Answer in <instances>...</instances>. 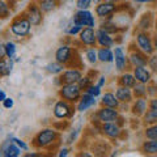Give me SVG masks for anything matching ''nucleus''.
Here are the masks:
<instances>
[{
    "label": "nucleus",
    "mask_w": 157,
    "mask_h": 157,
    "mask_svg": "<svg viewBox=\"0 0 157 157\" xmlns=\"http://www.w3.org/2000/svg\"><path fill=\"white\" fill-rule=\"evenodd\" d=\"M59 139H60L59 131L47 127L37 132L36 136L33 137L32 145L36 149H51L54 148V145L59 143Z\"/></svg>",
    "instance_id": "obj_1"
},
{
    "label": "nucleus",
    "mask_w": 157,
    "mask_h": 157,
    "mask_svg": "<svg viewBox=\"0 0 157 157\" xmlns=\"http://www.w3.org/2000/svg\"><path fill=\"white\" fill-rule=\"evenodd\" d=\"M32 24L28 20V17L24 13L18 14V16L14 17L11 21V25H9V30L13 36H16L17 38H25L30 34L32 30Z\"/></svg>",
    "instance_id": "obj_2"
},
{
    "label": "nucleus",
    "mask_w": 157,
    "mask_h": 157,
    "mask_svg": "<svg viewBox=\"0 0 157 157\" xmlns=\"http://www.w3.org/2000/svg\"><path fill=\"white\" fill-rule=\"evenodd\" d=\"M58 96L62 100H66L71 104H77L78 100L82 96V90L78 86L77 82H71V84H62L59 86Z\"/></svg>",
    "instance_id": "obj_3"
},
{
    "label": "nucleus",
    "mask_w": 157,
    "mask_h": 157,
    "mask_svg": "<svg viewBox=\"0 0 157 157\" xmlns=\"http://www.w3.org/2000/svg\"><path fill=\"white\" fill-rule=\"evenodd\" d=\"M77 111V109L75 107V104H71L66 100H59L54 104V107H52V113H54V117L56 119H71V118L75 115V113Z\"/></svg>",
    "instance_id": "obj_4"
},
{
    "label": "nucleus",
    "mask_w": 157,
    "mask_h": 157,
    "mask_svg": "<svg viewBox=\"0 0 157 157\" xmlns=\"http://www.w3.org/2000/svg\"><path fill=\"white\" fill-rule=\"evenodd\" d=\"M136 47L139 48L140 51H143L147 55H151V54L155 52L153 48V41H152V36L149 34V32H140L137 30L135 33V39H134Z\"/></svg>",
    "instance_id": "obj_5"
},
{
    "label": "nucleus",
    "mask_w": 157,
    "mask_h": 157,
    "mask_svg": "<svg viewBox=\"0 0 157 157\" xmlns=\"http://www.w3.org/2000/svg\"><path fill=\"white\" fill-rule=\"evenodd\" d=\"M76 58V51L72 48V46L70 45H60L56 51H55V60L64 64L66 67H73L72 60H75Z\"/></svg>",
    "instance_id": "obj_6"
},
{
    "label": "nucleus",
    "mask_w": 157,
    "mask_h": 157,
    "mask_svg": "<svg viewBox=\"0 0 157 157\" xmlns=\"http://www.w3.org/2000/svg\"><path fill=\"white\" fill-rule=\"evenodd\" d=\"M72 22L81 28H96V17L89 9H77Z\"/></svg>",
    "instance_id": "obj_7"
},
{
    "label": "nucleus",
    "mask_w": 157,
    "mask_h": 157,
    "mask_svg": "<svg viewBox=\"0 0 157 157\" xmlns=\"http://www.w3.org/2000/svg\"><path fill=\"white\" fill-rule=\"evenodd\" d=\"M22 13L28 17V20L30 21V24L33 26H39L43 22V14L45 13L41 11V8H39V6L37 4L36 0L28 4L25 11H24Z\"/></svg>",
    "instance_id": "obj_8"
},
{
    "label": "nucleus",
    "mask_w": 157,
    "mask_h": 157,
    "mask_svg": "<svg viewBox=\"0 0 157 157\" xmlns=\"http://www.w3.org/2000/svg\"><path fill=\"white\" fill-rule=\"evenodd\" d=\"M119 110L114 109V107H107V106H102L100 107L96 114V122L97 123H106V122H117V119L119 118Z\"/></svg>",
    "instance_id": "obj_9"
},
{
    "label": "nucleus",
    "mask_w": 157,
    "mask_h": 157,
    "mask_svg": "<svg viewBox=\"0 0 157 157\" xmlns=\"http://www.w3.org/2000/svg\"><path fill=\"white\" fill-rule=\"evenodd\" d=\"M119 9V4H113V3H106V2H100L96 4L94 13L98 18L105 20V18H111L114 13L118 12Z\"/></svg>",
    "instance_id": "obj_10"
},
{
    "label": "nucleus",
    "mask_w": 157,
    "mask_h": 157,
    "mask_svg": "<svg viewBox=\"0 0 157 157\" xmlns=\"http://www.w3.org/2000/svg\"><path fill=\"white\" fill-rule=\"evenodd\" d=\"M82 77V72L77 67H68V70H64L58 77L59 84H71V82H78Z\"/></svg>",
    "instance_id": "obj_11"
},
{
    "label": "nucleus",
    "mask_w": 157,
    "mask_h": 157,
    "mask_svg": "<svg viewBox=\"0 0 157 157\" xmlns=\"http://www.w3.org/2000/svg\"><path fill=\"white\" fill-rule=\"evenodd\" d=\"M127 56H128V64L132 68L148 64V55L144 54L143 51H140L137 47L131 46L130 47V52L127 54Z\"/></svg>",
    "instance_id": "obj_12"
},
{
    "label": "nucleus",
    "mask_w": 157,
    "mask_h": 157,
    "mask_svg": "<svg viewBox=\"0 0 157 157\" xmlns=\"http://www.w3.org/2000/svg\"><path fill=\"white\" fill-rule=\"evenodd\" d=\"M100 131L109 139H118L122 135V126H119L117 122H106L100 124Z\"/></svg>",
    "instance_id": "obj_13"
},
{
    "label": "nucleus",
    "mask_w": 157,
    "mask_h": 157,
    "mask_svg": "<svg viewBox=\"0 0 157 157\" xmlns=\"http://www.w3.org/2000/svg\"><path fill=\"white\" fill-rule=\"evenodd\" d=\"M80 43L85 47H94L97 45V37H96V29L94 28H82L80 34H78Z\"/></svg>",
    "instance_id": "obj_14"
},
{
    "label": "nucleus",
    "mask_w": 157,
    "mask_h": 157,
    "mask_svg": "<svg viewBox=\"0 0 157 157\" xmlns=\"http://www.w3.org/2000/svg\"><path fill=\"white\" fill-rule=\"evenodd\" d=\"M113 51H114V64L117 71L124 72L127 70V66H128V56H127L126 51L121 46H115Z\"/></svg>",
    "instance_id": "obj_15"
},
{
    "label": "nucleus",
    "mask_w": 157,
    "mask_h": 157,
    "mask_svg": "<svg viewBox=\"0 0 157 157\" xmlns=\"http://www.w3.org/2000/svg\"><path fill=\"white\" fill-rule=\"evenodd\" d=\"M22 149L12 140V137L9 140H6L0 145V156L3 157H18L21 155Z\"/></svg>",
    "instance_id": "obj_16"
},
{
    "label": "nucleus",
    "mask_w": 157,
    "mask_h": 157,
    "mask_svg": "<svg viewBox=\"0 0 157 157\" xmlns=\"http://www.w3.org/2000/svg\"><path fill=\"white\" fill-rule=\"evenodd\" d=\"M147 110H148V101H147V97L135 98V100L131 102L130 111L132 113L134 117H136V118L143 117Z\"/></svg>",
    "instance_id": "obj_17"
},
{
    "label": "nucleus",
    "mask_w": 157,
    "mask_h": 157,
    "mask_svg": "<svg viewBox=\"0 0 157 157\" xmlns=\"http://www.w3.org/2000/svg\"><path fill=\"white\" fill-rule=\"evenodd\" d=\"M132 73L136 78V82H141V84H149L152 81V71L147 66H139L132 68Z\"/></svg>",
    "instance_id": "obj_18"
},
{
    "label": "nucleus",
    "mask_w": 157,
    "mask_h": 157,
    "mask_svg": "<svg viewBox=\"0 0 157 157\" xmlns=\"http://www.w3.org/2000/svg\"><path fill=\"white\" fill-rule=\"evenodd\" d=\"M96 37L97 45H100V47H113L115 45V39L113 37V34L107 33L102 28L96 29Z\"/></svg>",
    "instance_id": "obj_19"
},
{
    "label": "nucleus",
    "mask_w": 157,
    "mask_h": 157,
    "mask_svg": "<svg viewBox=\"0 0 157 157\" xmlns=\"http://www.w3.org/2000/svg\"><path fill=\"white\" fill-rule=\"evenodd\" d=\"M96 104H97V100H96L94 96H92V94H89V93H86V92H82L81 98L76 104V109H77V111L84 113L86 110H89L90 107H93Z\"/></svg>",
    "instance_id": "obj_20"
},
{
    "label": "nucleus",
    "mask_w": 157,
    "mask_h": 157,
    "mask_svg": "<svg viewBox=\"0 0 157 157\" xmlns=\"http://www.w3.org/2000/svg\"><path fill=\"white\" fill-rule=\"evenodd\" d=\"M155 26V17L152 12H145L140 16L139 21L136 24V29L140 32H149L151 28Z\"/></svg>",
    "instance_id": "obj_21"
},
{
    "label": "nucleus",
    "mask_w": 157,
    "mask_h": 157,
    "mask_svg": "<svg viewBox=\"0 0 157 157\" xmlns=\"http://www.w3.org/2000/svg\"><path fill=\"white\" fill-rule=\"evenodd\" d=\"M115 96H117L118 100H119V102H123V104H131L135 98L131 88H127V86H123V85L117 86Z\"/></svg>",
    "instance_id": "obj_22"
},
{
    "label": "nucleus",
    "mask_w": 157,
    "mask_h": 157,
    "mask_svg": "<svg viewBox=\"0 0 157 157\" xmlns=\"http://www.w3.org/2000/svg\"><path fill=\"white\" fill-rule=\"evenodd\" d=\"M101 105L102 106H107V107H114V109H118L121 105L119 100L117 98L115 93L113 92H105L101 97Z\"/></svg>",
    "instance_id": "obj_23"
},
{
    "label": "nucleus",
    "mask_w": 157,
    "mask_h": 157,
    "mask_svg": "<svg viewBox=\"0 0 157 157\" xmlns=\"http://www.w3.org/2000/svg\"><path fill=\"white\" fill-rule=\"evenodd\" d=\"M140 151L147 156H157V139H145Z\"/></svg>",
    "instance_id": "obj_24"
},
{
    "label": "nucleus",
    "mask_w": 157,
    "mask_h": 157,
    "mask_svg": "<svg viewBox=\"0 0 157 157\" xmlns=\"http://www.w3.org/2000/svg\"><path fill=\"white\" fill-rule=\"evenodd\" d=\"M98 62L101 63H114V51L111 47H100L97 50Z\"/></svg>",
    "instance_id": "obj_25"
},
{
    "label": "nucleus",
    "mask_w": 157,
    "mask_h": 157,
    "mask_svg": "<svg viewBox=\"0 0 157 157\" xmlns=\"http://www.w3.org/2000/svg\"><path fill=\"white\" fill-rule=\"evenodd\" d=\"M109 151H110V145L105 140H97L92 145L93 156H106Z\"/></svg>",
    "instance_id": "obj_26"
},
{
    "label": "nucleus",
    "mask_w": 157,
    "mask_h": 157,
    "mask_svg": "<svg viewBox=\"0 0 157 157\" xmlns=\"http://www.w3.org/2000/svg\"><path fill=\"white\" fill-rule=\"evenodd\" d=\"M43 13H50L59 7V0H36Z\"/></svg>",
    "instance_id": "obj_27"
},
{
    "label": "nucleus",
    "mask_w": 157,
    "mask_h": 157,
    "mask_svg": "<svg viewBox=\"0 0 157 157\" xmlns=\"http://www.w3.org/2000/svg\"><path fill=\"white\" fill-rule=\"evenodd\" d=\"M136 84V78L134 76V73L132 72H122V75L119 76L118 78V85H123V86H127V88H131Z\"/></svg>",
    "instance_id": "obj_28"
},
{
    "label": "nucleus",
    "mask_w": 157,
    "mask_h": 157,
    "mask_svg": "<svg viewBox=\"0 0 157 157\" xmlns=\"http://www.w3.org/2000/svg\"><path fill=\"white\" fill-rule=\"evenodd\" d=\"M13 64L14 60L9 58L0 59V77H7L11 75V72L13 71Z\"/></svg>",
    "instance_id": "obj_29"
},
{
    "label": "nucleus",
    "mask_w": 157,
    "mask_h": 157,
    "mask_svg": "<svg viewBox=\"0 0 157 157\" xmlns=\"http://www.w3.org/2000/svg\"><path fill=\"white\" fill-rule=\"evenodd\" d=\"M64 70H66V66L62 64V63H59V62H56V60L48 63V64L46 66V71L48 73H51V75H60Z\"/></svg>",
    "instance_id": "obj_30"
},
{
    "label": "nucleus",
    "mask_w": 157,
    "mask_h": 157,
    "mask_svg": "<svg viewBox=\"0 0 157 157\" xmlns=\"http://www.w3.org/2000/svg\"><path fill=\"white\" fill-rule=\"evenodd\" d=\"M100 28H102L104 30H106L107 33H110V34H117L118 32H121V29L117 26V24L113 22L110 18H105V21L102 20Z\"/></svg>",
    "instance_id": "obj_31"
},
{
    "label": "nucleus",
    "mask_w": 157,
    "mask_h": 157,
    "mask_svg": "<svg viewBox=\"0 0 157 157\" xmlns=\"http://www.w3.org/2000/svg\"><path fill=\"white\" fill-rule=\"evenodd\" d=\"M8 0H0V20H6L11 16V12H12V8L9 6Z\"/></svg>",
    "instance_id": "obj_32"
},
{
    "label": "nucleus",
    "mask_w": 157,
    "mask_h": 157,
    "mask_svg": "<svg viewBox=\"0 0 157 157\" xmlns=\"http://www.w3.org/2000/svg\"><path fill=\"white\" fill-rule=\"evenodd\" d=\"M132 93H134V97H135V98L147 97V96H148V92H147V84L136 82V84L132 86Z\"/></svg>",
    "instance_id": "obj_33"
},
{
    "label": "nucleus",
    "mask_w": 157,
    "mask_h": 157,
    "mask_svg": "<svg viewBox=\"0 0 157 157\" xmlns=\"http://www.w3.org/2000/svg\"><path fill=\"white\" fill-rule=\"evenodd\" d=\"M143 118V124L149 126V124H155L157 123V114L155 111H152L151 109H148L145 111V114L141 117Z\"/></svg>",
    "instance_id": "obj_34"
},
{
    "label": "nucleus",
    "mask_w": 157,
    "mask_h": 157,
    "mask_svg": "<svg viewBox=\"0 0 157 157\" xmlns=\"http://www.w3.org/2000/svg\"><path fill=\"white\" fill-rule=\"evenodd\" d=\"M85 58L90 64H96L98 62V55H97V48L94 47H88L85 50Z\"/></svg>",
    "instance_id": "obj_35"
},
{
    "label": "nucleus",
    "mask_w": 157,
    "mask_h": 157,
    "mask_svg": "<svg viewBox=\"0 0 157 157\" xmlns=\"http://www.w3.org/2000/svg\"><path fill=\"white\" fill-rule=\"evenodd\" d=\"M143 134L145 139H157V123L145 126Z\"/></svg>",
    "instance_id": "obj_36"
},
{
    "label": "nucleus",
    "mask_w": 157,
    "mask_h": 157,
    "mask_svg": "<svg viewBox=\"0 0 157 157\" xmlns=\"http://www.w3.org/2000/svg\"><path fill=\"white\" fill-rule=\"evenodd\" d=\"M6 45V54H7V58L9 59H14L16 58V52H17V46L16 43L12 42V41H8L4 43Z\"/></svg>",
    "instance_id": "obj_37"
},
{
    "label": "nucleus",
    "mask_w": 157,
    "mask_h": 157,
    "mask_svg": "<svg viewBox=\"0 0 157 157\" xmlns=\"http://www.w3.org/2000/svg\"><path fill=\"white\" fill-rule=\"evenodd\" d=\"M77 84H78V86L81 88L82 92H85L88 88H89L90 85H93L94 82H93V78L90 77V75H82V77L78 80Z\"/></svg>",
    "instance_id": "obj_38"
},
{
    "label": "nucleus",
    "mask_w": 157,
    "mask_h": 157,
    "mask_svg": "<svg viewBox=\"0 0 157 157\" xmlns=\"http://www.w3.org/2000/svg\"><path fill=\"white\" fill-rule=\"evenodd\" d=\"M147 66L152 72H157V51H155L148 56V64Z\"/></svg>",
    "instance_id": "obj_39"
},
{
    "label": "nucleus",
    "mask_w": 157,
    "mask_h": 157,
    "mask_svg": "<svg viewBox=\"0 0 157 157\" xmlns=\"http://www.w3.org/2000/svg\"><path fill=\"white\" fill-rule=\"evenodd\" d=\"M81 26H78V25H76V24H72V25H70L68 26V29H67V34L68 36H71V37H75V36H78L80 34V32H81Z\"/></svg>",
    "instance_id": "obj_40"
},
{
    "label": "nucleus",
    "mask_w": 157,
    "mask_h": 157,
    "mask_svg": "<svg viewBox=\"0 0 157 157\" xmlns=\"http://www.w3.org/2000/svg\"><path fill=\"white\" fill-rule=\"evenodd\" d=\"M93 4V0H76L77 9H89Z\"/></svg>",
    "instance_id": "obj_41"
},
{
    "label": "nucleus",
    "mask_w": 157,
    "mask_h": 157,
    "mask_svg": "<svg viewBox=\"0 0 157 157\" xmlns=\"http://www.w3.org/2000/svg\"><path fill=\"white\" fill-rule=\"evenodd\" d=\"M101 89H102V88H100L97 84H93V85H90L89 88H88L85 92H86V93H89V94H92V96H94V97L97 98V97H100V96H101V93H102Z\"/></svg>",
    "instance_id": "obj_42"
},
{
    "label": "nucleus",
    "mask_w": 157,
    "mask_h": 157,
    "mask_svg": "<svg viewBox=\"0 0 157 157\" xmlns=\"http://www.w3.org/2000/svg\"><path fill=\"white\" fill-rule=\"evenodd\" d=\"M12 140H13L14 143H16L22 151H28V149H29V145H28L22 139H20V137H12Z\"/></svg>",
    "instance_id": "obj_43"
},
{
    "label": "nucleus",
    "mask_w": 157,
    "mask_h": 157,
    "mask_svg": "<svg viewBox=\"0 0 157 157\" xmlns=\"http://www.w3.org/2000/svg\"><path fill=\"white\" fill-rule=\"evenodd\" d=\"M77 135H78V130H72V132L70 134V136L67 137L66 143H67V144H72L73 141H75V140L77 139Z\"/></svg>",
    "instance_id": "obj_44"
},
{
    "label": "nucleus",
    "mask_w": 157,
    "mask_h": 157,
    "mask_svg": "<svg viewBox=\"0 0 157 157\" xmlns=\"http://www.w3.org/2000/svg\"><path fill=\"white\" fill-rule=\"evenodd\" d=\"M148 109H151L157 114V97H152L148 101Z\"/></svg>",
    "instance_id": "obj_45"
},
{
    "label": "nucleus",
    "mask_w": 157,
    "mask_h": 157,
    "mask_svg": "<svg viewBox=\"0 0 157 157\" xmlns=\"http://www.w3.org/2000/svg\"><path fill=\"white\" fill-rule=\"evenodd\" d=\"M2 104H3V106H4V109H12L13 105H14V101H13V98L7 97L6 100L2 102Z\"/></svg>",
    "instance_id": "obj_46"
},
{
    "label": "nucleus",
    "mask_w": 157,
    "mask_h": 157,
    "mask_svg": "<svg viewBox=\"0 0 157 157\" xmlns=\"http://www.w3.org/2000/svg\"><path fill=\"white\" fill-rule=\"evenodd\" d=\"M68 155H70V149L66 148V147H64V148H60V149H59V153H58L59 157H66V156H68Z\"/></svg>",
    "instance_id": "obj_47"
},
{
    "label": "nucleus",
    "mask_w": 157,
    "mask_h": 157,
    "mask_svg": "<svg viewBox=\"0 0 157 157\" xmlns=\"http://www.w3.org/2000/svg\"><path fill=\"white\" fill-rule=\"evenodd\" d=\"M7 58V54H6V45L0 42V59H4Z\"/></svg>",
    "instance_id": "obj_48"
},
{
    "label": "nucleus",
    "mask_w": 157,
    "mask_h": 157,
    "mask_svg": "<svg viewBox=\"0 0 157 157\" xmlns=\"http://www.w3.org/2000/svg\"><path fill=\"white\" fill-rule=\"evenodd\" d=\"M106 84V77L105 76H100L98 77V81H97V85L100 86V88H104Z\"/></svg>",
    "instance_id": "obj_49"
},
{
    "label": "nucleus",
    "mask_w": 157,
    "mask_h": 157,
    "mask_svg": "<svg viewBox=\"0 0 157 157\" xmlns=\"http://www.w3.org/2000/svg\"><path fill=\"white\" fill-rule=\"evenodd\" d=\"M136 3H140V4H151V3H155L157 0H135Z\"/></svg>",
    "instance_id": "obj_50"
},
{
    "label": "nucleus",
    "mask_w": 157,
    "mask_h": 157,
    "mask_svg": "<svg viewBox=\"0 0 157 157\" xmlns=\"http://www.w3.org/2000/svg\"><path fill=\"white\" fill-rule=\"evenodd\" d=\"M152 41H153V48H155V51H157V33L155 34L153 37H152Z\"/></svg>",
    "instance_id": "obj_51"
},
{
    "label": "nucleus",
    "mask_w": 157,
    "mask_h": 157,
    "mask_svg": "<svg viewBox=\"0 0 157 157\" xmlns=\"http://www.w3.org/2000/svg\"><path fill=\"white\" fill-rule=\"evenodd\" d=\"M6 98H7V94H6V92H0V102H3L4 100H6Z\"/></svg>",
    "instance_id": "obj_52"
},
{
    "label": "nucleus",
    "mask_w": 157,
    "mask_h": 157,
    "mask_svg": "<svg viewBox=\"0 0 157 157\" xmlns=\"http://www.w3.org/2000/svg\"><path fill=\"white\" fill-rule=\"evenodd\" d=\"M78 156H80V157H92L93 156V153H86V152H82V153H78Z\"/></svg>",
    "instance_id": "obj_53"
},
{
    "label": "nucleus",
    "mask_w": 157,
    "mask_h": 157,
    "mask_svg": "<svg viewBox=\"0 0 157 157\" xmlns=\"http://www.w3.org/2000/svg\"><path fill=\"white\" fill-rule=\"evenodd\" d=\"M102 2H106V3H113V4H119L121 0H102Z\"/></svg>",
    "instance_id": "obj_54"
},
{
    "label": "nucleus",
    "mask_w": 157,
    "mask_h": 157,
    "mask_svg": "<svg viewBox=\"0 0 157 157\" xmlns=\"http://www.w3.org/2000/svg\"><path fill=\"white\" fill-rule=\"evenodd\" d=\"M25 156L26 157H38V156H41V153H26Z\"/></svg>",
    "instance_id": "obj_55"
},
{
    "label": "nucleus",
    "mask_w": 157,
    "mask_h": 157,
    "mask_svg": "<svg viewBox=\"0 0 157 157\" xmlns=\"http://www.w3.org/2000/svg\"><path fill=\"white\" fill-rule=\"evenodd\" d=\"M155 30H156V33H157V16H156V18H155Z\"/></svg>",
    "instance_id": "obj_56"
},
{
    "label": "nucleus",
    "mask_w": 157,
    "mask_h": 157,
    "mask_svg": "<svg viewBox=\"0 0 157 157\" xmlns=\"http://www.w3.org/2000/svg\"><path fill=\"white\" fill-rule=\"evenodd\" d=\"M0 92H2V89H0Z\"/></svg>",
    "instance_id": "obj_57"
},
{
    "label": "nucleus",
    "mask_w": 157,
    "mask_h": 157,
    "mask_svg": "<svg viewBox=\"0 0 157 157\" xmlns=\"http://www.w3.org/2000/svg\"><path fill=\"white\" fill-rule=\"evenodd\" d=\"M12 2H14V0H12Z\"/></svg>",
    "instance_id": "obj_58"
}]
</instances>
